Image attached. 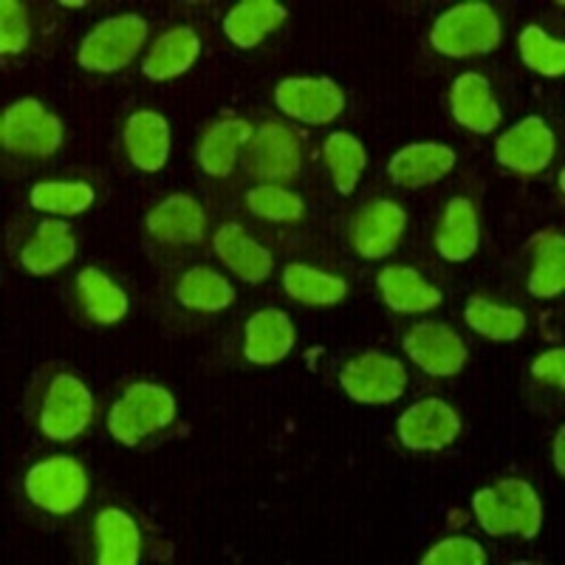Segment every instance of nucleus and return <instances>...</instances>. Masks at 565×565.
<instances>
[{
    "instance_id": "nucleus-30",
    "label": "nucleus",
    "mask_w": 565,
    "mask_h": 565,
    "mask_svg": "<svg viewBox=\"0 0 565 565\" xmlns=\"http://www.w3.org/2000/svg\"><path fill=\"white\" fill-rule=\"evenodd\" d=\"M179 295L181 306L193 311H224L235 302V289L226 277H221L218 271L206 269V266H195V269L186 271L179 280Z\"/></svg>"
},
{
    "instance_id": "nucleus-21",
    "label": "nucleus",
    "mask_w": 565,
    "mask_h": 565,
    "mask_svg": "<svg viewBox=\"0 0 565 565\" xmlns=\"http://www.w3.org/2000/svg\"><path fill=\"white\" fill-rule=\"evenodd\" d=\"M201 54V40L193 29H173V32L161 34L153 43V49L145 57V77L153 83H168V79L181 77L184 71L193 68V63Z\"/></svg>"
},
{
    "instance_id": "nucleus-6",
    "label": "nucleus",
    "mask_w": 565,
    "mask_h": 565,
    "mask_svg": "<svg viewBox=\"0 0 565 565\" xmlns=\"http://www.w3.org/2000/svg\"><path fill=\"white\" fill-rule=\"evenodd\" d=\"M0 139L3 148L20 156H45L57 153L63 145V122L49 114L38 99H20L12 108H7L0 119Z\"/></svg>"
},
{
    "instance_id": "nucleus-5",
    "label": "nucleus",
    "mask_w": 565,
    "mask_h": 565,
    "mask_svg": "<svg viewBox=\"0 0 565 565\" xmlns=\"http://www.w3.org/2000/svg\"><path fill=\"white\" fill-rule=\"evenodd\" d=\"M26 494L34 507L52 514H71L88 498V476L83 463L68 456L45 458L34 463L26 476Z\"/></svg>"
},
{
    "instance_id": "nucleus-35",
    "label": "nucleus",
    "mask_w": 565,
    "mask_h": 565,
    "mask_svg": "<svg viewBox=\"0 0 565 565\" xmlns=\"http://www.w3.org/2000/svg\"><path fill=\"white\" fill-rule=\"evenodd\" d=\"M521 57L532 71L543 74V77H563L565 74V43L563 40L548 38L540 26L523 29L521 40Z\"/></svg>"
},
{
    "instance_id": "nucleus-9",
    "label": "nucleus",
    "mask_w": 565,
    "mask_h": 565,
    "mask_svg": "<svg viewBox=\"0 0 565 565\" xmlns=\"http://www.w3.org/2000/svg\"><path fill=\"white\" fill-rule=\"evenodd\" d=\"M277 108L306 125H328L345 108L340 85L326 77H289L275 88Z\"/></svg>"
},
{
    "instance_id": "nucleus-12",
    "label": "nucleus",
    "mask_w": 565,
    "mask_h": 565,
    "mask_svg": "<svg viewBox=\"0 0 565 565\" xmlns=\"http://www.w3.org/2000/svg\"><path fill=\"white\" fill-rule=\"evenodd\" d=\"M405 353L430 376H456L467 365V345L452 328L422 322L405 337Z\"/></svg>"
},
{
    "instance_id": "nucleus-34",
    "label": "nucleus",
    "mask_w": 565,
    "mask_h": 565,
    "mask_svg": "<svg viewBox=\"0 0 565 565\" xmlns=\"http://www.w3.org/2000/svg\"><path fill=\"white\" fill-rule=\"evenodd\" d=\"M34 210L52 212V215H79L94 204V190L88 184H71V181H43L32 186L29 195Z\"/></svg>"
},
{
    "instance_id": "nucleus-24",
    "label": "nucleus",
    "mask_w": 565,
    "mask_h": 565,
    "mask_svg": "<svg viewBox=\"0 0 565 565\" xmlns=\"http://www.w3.org/2000/svg\"><path fill=\"white\" fill-rule=\"evenodd\" d=\"M380 291L398 315H418L441 306V291L424 280L411 266H387L380 271Z\"/></svg>"
},
{
    "instance_id": "nucleus-28",
    "label": "nucleus",
    "mask_w": 565,
    "mask_h": 565,
    "mask_svg": "<svg viewBox=\"0 0 565 565\" xmlns=\"http://www.w3.org/2000/svg\"><path fill=\"white\" fill-rule=\"evenodd\" d=\"M282 289L306 306H337L348 295V282L315 266L289 264L282 269Z\"/></svg>"
},
{
    "instance_id": "nucleus-36",
    "label": "nucleus",
    "mask_w": 565,
    "mask_h": 565,
    "mask_svg": "<svg viewBox=\"0 0 565 565\" xmlns=\"http://www.w3.org/2000/svg\"><path fill=\"white\" fill-rule=\"evenodd\" d=\"M246 206L255 215L277 224H297L306 215V204L300 195L282 190V186H255L246 193Z\"/></svg>"
},
{
    "instance_id": "nucleus-17",
    "label": "nucleus",
    "mask_w": 565,
    "mask_h": 565,
    "mask_svg": "<svg viewBox=\"0 0 565 565\" xmlns=\"http://www.w3.org/2000/svg\"><path fill=\"white\" fill-rule=\"evenodd\" d=\"M125 148L145 173H159L170 159V125L156 110H136L125 125Z\"/></svg>"
},
{
    "instance_id": "nucleus-26",
    "label": "nucleus",
    "mask_w": 565,
    "mask_h": 565,
    "mask_svg": "<svg viewBox=\"0 0 565 565\" xmlns=\"http://www.w3.org/2000/svg\"><path fill=\"white\" fill-rule=\"evenodd\" d=\"M286 14L275 0H244L224 18V32L238 49H255L266 34L282 26Z\"/></svg>"
},
{
    "instance_id": "nucleus-4",
    "label": "nucleus",
    "mask_w": 565,
    "mask_h": 565,
    "mask_svg": "<svg viewBox=\"0 0 565 565\" xmlns=\"http://www.w3.org/2000/svg\"><path fill=\"white\" fill-rule=\"evenodd\" d=\"M148 38V23L139 14H119L103 20L79 45L77 60L88 71H119L139 54L141 43Z\"/></svg>"
},
{
    "instance_id": "nucleus-23",
    "label": "nucleus",
    "mask_w": 565,
    "mask_h": 565,
    "mask_svg": "<svg viewBox=\"0 0 565 565\" xmlns=\"http://www.w3.org/2000/svg\"><path fill=\"white\" fill-rule=\"evenodd\" d=\"M77 255V241L71 235L68 224L54 218H45L38 226L34 241H29L26 249L20 252V264L32 275H52V271L63 269Z\"/></svg>"
},
{
    "instance_id": "nucleus-25",
    "label": "nucleus",
    "mask_w": 565,
    "mask_h": 565,
    "mask_svg": "<svg viewBox=\"0 0 565 565\" xmlns=\"http://www.w3.org/2000/svg\"><path fill=\"white\" fill-rule=\"evenodd\" d=\"M97 546L103 565H136L141 554L139 526L122 509H103L97 514Z\"/></svg>"
},
{
    "instance_id": "nucleus-1",
    "label": "nucleus",
    "mask_w": 565,
    "mask_h": 565,
    "mask_svg": "<svg viewBox=\"0 0 565 565\" xmlns=\"http://www.w3.org/2000/svg\"><path fill=\"white\" fill-rule=\"evenodd\" d=\"M472 509L481 523V529L492 537L503 534H523V537H537L540 523H543V507L540 498L526 481L509 478L494 489H481L472 494Z\"/></svg>"
},
{
    "instance_id": "nucleus-22",
    "label": "nucleus",
    "mask_w": 565,
    "mask_h": 565,
    "mask_svg": "<svg viewBox=\"0 0 565 565\" xmlns=\"http://www.w3.org/2000/svg\"><path fill=\"white\" fill-rule=\"evenodd\" d=\"M478 241H481V226H478L476 204L469 199H452L444 210L441 226H438V255L450 264H463L476 255Z\"/></svg>"
},
{
    "instance_id": "nucleus-32",
    "label": "nucleus",
    "mask_w": 565,
    "mask_h": 565,
    "mask_svg": "<svg viewBox=\"0 0 565 565\" xmlns=\"http://www.w3.org/2000/svg\"><path fill=\"white\" fill-rule=\"evenodd\" d=\"M328 161V170L334 175V184L342 195H351L353 186L360 184L362 170L367 164L365 148H362V141L351 134H331L326 139V148H322Z\"/></svg>"
},
{
    "instance_id": "nucleus-31",
    "label": "nucleus",
    "mask_w": 565,
    "mask_h": 565,
    "mask_svg": "<svg viewBox=\"0 0 565 565\" xmlns=\"http://www.w3.org/2000/svg\"><path fill=\"white\" fill-rule=\"evenodd\" d=\"M463 320L472 331L483 334L487 340L494 342H509L518 340V337L526 331V315L518 309H509V306H498V302H489L483 297H472L467 302V311H463Z\"/></svg>"
},
{
    "instance_id": "nucleus-2",
    "label": "nucleus",
    "mask_w": 565,
    "mask_h": 565,
    "mask_svg": "<svg viewBox=\"0 0 565 565\" xmlns=\"http://www.w3.org/2000/svg\"><path fill=\"white\" fill-rule=\"evenodd\" d=\"M430 43L444 57H472L487 54L501 43V20L487 3H461L444 12L433 26Z\"/></svg>"
},
{
    "instance_id": "nucleus-7",
    "label": "nucleus",
    "mask_w": 565,
    "mask_h": 565,
    "mask_svg": "<svg viewBox=\"0 0 565 565\" xmlns=\"http://www.w3.org/2000/svg\"><path fill=\"white\" fill-rule=\"evenodd\" d=\"M90 416H94V396L88 387L71 373H57L40 411V427L45 436L52 441H74L79 433H85Z\"/></svg>"
},
{
    "instance_id": "nucleus-11",
    "label": "nucleus",
    "mask_w": 565,
    "mask_h": 565,
    "mask_svg": "<svg viewBox=\"0 0 565 565\" xmlns=\"http://www.w3.org/2000/svg\"><path fill=\"white\" fill-rule=\"evenodd\" d=\"M494 156L503 168L521 175H537L554 159V134L540 116H529L498 139Z\"/></svg>"
},
{
    "instance_id": "nucleus-19",
    "label": "nucleus",
    "mask_w": 565,
    "mask_h": 565,
    "mask_svg": "<svg viewBox=\"0 0 565 565\" xmlns=\"http://www.w3.org/2000/svg\"><path fill=\"white\" fill-rule=\"evenodd\" d=\"M291 345H295V328H291L289 315H282L280 309L257 311L246 322L244 353L255 365H275L286 360Z\"/></svg>"
},
{
    "instance_id": "nucleus-39",
    "label": "nucleus",
    "mask_w": 565,
    "mask_h": 565,
    "mask_svg": "<svg viewBox=\"0 0 565 565\" xmlns=\"http://www.w3.org/2000/svg\"><path fill=\"white\" fill-rule=\"evenodd\" d=\"M532 373L537 382H546V385L565 387V351L563 348H554V351L540 353L537 360L532 362Z\"/></svg>"
},
{
    "instance_id": "nucleus-20",
    "label": "nucleus",
    "mask_w": 565,
    "mask_h": 565,
    "mask_svg": "<svg viewBox=\"0 0 565 565\" xmlns=\"http://www.w3.org/2000/svg\"><path fill=\"white\" fill-rule=\"evenodd\" d=\"M212 246H215V255H218L241 280L260 282L271 275V266H275L271 252L266 249V246L257 244V241H252L241 224L221 226V230L215 232V238H212Z\"/></svg>"
},
{
    "instance_id": "nucleus-29",
    "label": "nucleus",
    "mask_w": 565,
    "mask_h": 565,
    "mask_svg": "<svg viewBox=\"0 0 565 565\" xmlns=\"http://www.w3.org/2000/svg\"><path fill=\"white\" fill-rule=\"evenodd\" d=\"M77 289L83 297V306L88 311V317L94 322H103V326H114V322L122 320L128 315V295H125L119 286H116L110 277H105L103 271L88 266V269L79 271Z\"/></svg>"
},
{
    "instance_id": "nucleus-8",
    "label": "nucleus",
    "mask_w": 565,
    "mask_h": 565,
    "mask_svg": "<svg viewBox=\"0 0 565 565\" xmlns=\"http://www.w3.org/2000/svg\"><path fill=\"white\" fill-rule=\"evenodd\" d=\"M340 382L348 396L360 405H387L405 393L407 373L398 360L371 351L348 362L340 373Z\"/></svg>"
},
{
    "instance_id": "nucleus-16",
    "label": "nucleus",
    "mask_w": 565,
    "mask_h": 565,
    "mask_svg": "<svg viewBox=\"0 0 565 565\" xmlns=\"http://www.w3.org/2000/svg\"><path fill=\"white\" fill-rule=\"evenodd\" d=\"M204 210L190 195H170L159 206H153V212L148 215V232L156 241H161V244H199L204 238Z\"/></svg>"
},
{
    "instance_id": "nucleus-27",
    "label": "nucleus",
    "mask_w": 565,
    "mask_h": 565,
    "mask_svg": "<svg viewBox=\"0 0 565 565\" xmlns=\"http://www.w3.org/2000/svg\"><path fill=\"white\" fill-rule=\"evenodd\" d=\"M252 136H255V128L249 122H244V119H230V122L212 125L204 134V139H201V168L210 175H215V179H226L232 173V168H235L238 148H244Z\"/></svg>"
},
{
    "instance_id": "nucleus-38",
    "label": "nucleus",
    "mask_w": 565,
    "mask_h": 565,
    "mask_svg": "<svg viewBox=\"0 0 565 565\" xmlns=\"http://www.w3.org/2000/svg\"><path fill=\"white\" fill-rule=\"evenodd\" d=\"M424 565H483L487 554L478 546L476 540L467 537H447L438 546L422 557Z\"/></svg>"
},
{
    "instance_id": "nucleus-15",
    "label": "nucleus",
    "mask_w": 565,
    "mask_h": 565,
    "mask_svg": "<svg viewBox=\"0 0 565 565\" xmlns=\"http://www.w3.org/2000/svg\"><path fill=\"white\" fill-rule=\"evenodd\" d=\"M452 168H456V153L447 145L422 141V145H407L398 150L387 164V173H391L393 184L416 190V186L441 181Z\"/></svg>"
},
{
    "instance_id": "nucleus-37",
    "label": "nucleus",
    "mask_w": 565,
    "mask_h": 565,
    "mask_svg": "<svg viewBox=\"0 0 565 565\" xmlns=\"http://www.w3.org/2000/svg\"><path fill=\"white\" fill-rule=\"evenodd\" d=\"M29 45V18L23 3L3 0L0 3V52L20 54Z\"/></svg>"
},
{
    "instance_id": "nucleus-40",
    "label": "nucleus",
    "mask_w": 565,
    "mask_h": 565,
    "mask_svg": "<svg viewBox=\"0 0 565 565\" xmlns=\"http://www.w3.org/2000/svg\"><path fill=\"white\" fill-rule=\"evenodd\" d=\"M554 467L563 476L565 472V427H559L557 438H554Z\"/></svg>"
},
{
    "instance_id": "nucleus-10",
    "label": "nucleus",
    "mask_w": 565,
    "mask_h": 565,
    "mask_svg": "<svg viewBox=\"0 0 565 565\" xmlns=\"http://www.w3.org/2000/svg\"><path fill=\"white\" fill-rule=\"evenodd\" d=\"M396 430L407 450H444L461 433V418L441 398H422L402 413Z\"/></svg>"
},
{
    "instance_id": "nucleus-13",
    "label": "nucleus",
    "mask_w": 565,
    "mask_h": 565,
    "mask_svg": "<svg viewBox=\"0 0 565 565\" xmlns=\"http://www.w3.org/2000/svg\"><path fill=\"white\" fill-rule=\"evenodd\" d=\"M407 226L405 210L396 201H373L360 212L356 226H353V246L367 260L387 257L402 241V232Z\"/></svg>"
},
{
    "instance_id": "nucleus-14",
    "label": "nucleus",
    "mask_w": 565,
    "mask_h": 565,
    "mask_svg": "<svg viewBox=\"0 0 565 565\" xmlns=\"http://www.w3.org/2000/svg\"><path fill=\"white\" fill-rule=\"evenodd\" d=\"M252 173L271 181H289L300 170V141L282 125H264L249 139Z\"/></svg>"
},
{
    "instance_id": "nucleus-3",
    "label": "nucleus",
    "mask_w": 565,
    "mask_h": 565,
    "mask_svg": "<svg viewBox=\"0 0 565 565\" xmlns=\"http://www.w3.org/2000/svg\"><path fill=\"white\" fill-rule=\"evenodd\" d=\"M175 418V398L170 391L159 385H130L125 396L110 407L108 430L125 447H134L141 438L153 436V433L170 427Z\"/></svg>"
},
{
    "instance_id": "nucleus-33",
    "label": "nucleus",
    "mask_w": 565,
    "mask_h": 565,
    "mask_svg": "<svg viewBox=\"0 0 565 565\" xmlns=\"http://www.w3.org/2000/svg\"><path fill=\"white\" fill-rule=\"evenodd\" d=\"M565 289V241L559 235H546L537 244V260L529 275V291L540 300L557 297Z\"/></svg>"
},
{
    "instance_id": "nucleus-18",
    "label": "nucleus",
    "mask_w": 565,
    "mask_h": 565,
    "mask_svg": "<svg viewBox=\"0 0 565 565\" xmlns=\"http://www.w3.org/2000/svg\"><path fill=\"white\" fill-rule=\"evenodd\" d=\"M450 103L456 122L472 134H492L501 125V108L494 103L492 88H489L487 77H481L476 71L461 74L452 83Z\"/></svg>"
}]
</instances>
